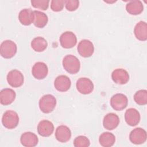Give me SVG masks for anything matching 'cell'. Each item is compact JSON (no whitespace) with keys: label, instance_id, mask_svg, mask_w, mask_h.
Masks as SVG:
<instances>
[{"label":"cell","instance_id":"6da1fadb","mask_svg":"<svg viewBox=\"0 0 147 147\" xmlns=\"http://www.w3.org/2000/svg\"><path fill=\"white\" fill-rule=\"evenodd\" d=\"M63 66L69 74H76L80 70V63L76 56L72 55H68L63 58Z\"/></svg>","mask_w":147,"mask_h":147},{"label":"cell","instance_id":"7a4b0ae2","mask_svg":"<svg viewBox=\"0 0 147 147\" xmlns=\"http://www.w3.org/2000/svg\"><path fill=\"white\" fill-rule=\"evenodd\" d=\"M38 105L39 108L42 113H50L53 111L56 106V99L53 95L46 94L40 98Z\"/></svg>","mask_w":147,"mask_h":147},{"label":"cell","instance_id":"3957f363","mask_svg":"<svg viewBox=\"0 0 147 147\" xmlns=\"http://www.w3.org/2000/svg\"><path fill=\"white\" fill-rule=\"evenodd\" d=\"M2 123L6 129H13L16 128L19 123L18 114L13 110L6 111L2 116Z\"/></svg>","mask_w":147,"mask_h":147},{"label":"cell","instance_id":"277c9868","mask_svg":"<svg viewBox=\"0 0 147 147\" xmlns=\"http://www.w3.org/2000/svg\"><path fill=\"white\" fill-rule=\"evenodd\" d=\"M17 47L16 44L10 40L3 41L0 47V54L5 59L13 57L17 53Z\"/></svg>","mask_w":147,"mask_h":147},{"label":"cell","instance_id":"5b68a950","mask_svg":"<svg viewBox=\"0 0 147 147\" xmlns=\"http://www.w3.org/2000/svg\"><path fill=\"white\" fill-rule=\"evenodd\" d=\"M128 104L127 96L121 93L114 95L110 99V105L112 108L117 111H121L125 109Z\"/></svg>","mask_w":147,"mask_h":147},{"label":"cell","instance_id":"8992f818","mask_svg":"<svg viewBox=\"0 0 147 147\" xmlns=\"http://www.w3.org/2000/svg\"><path fill=\"white\" fill-rule=\"evenodd\" d=\"M7 81L11 87L15 88L20 87L24 83V75L20 71L13 69L7 74Z\"/></svg>","mask_w":147,"mask_h":147},{"label":"cell","instance_id":"52a82bcc","mask_svg":"<svg viewBox=\"0 0 147 147\" xmlns=\"http://www.w3.org/2000/svg\"><path fill=\"white\" fill-rule=\"evenodd\" d=\"M79 54L83 57H89L92 55L94 52V47L91 41L84 39L81 40L77 47Z\"/></svg>","mask_w":147,"mask_h":147},{"label":"cell","instance_id":"ba28073f","mask_svg":"<svg viewBox=\"0 0 147 147\" xmlns=\"http://www.w3.org/2000/svg\"><path fill=\"white\" fill-rule=\"evenodd\" d=\"M77 42L76 35L72 32L67 31L61 34L60 37V43L61 46L65 49L73 48Z\"/></svg>","mask_w":147,"mask_h":147},{"label":"cell","instance_id":"9c48e42d","mask_svg":"<svg viewBox=\"0 0 147 147\" xmlns=\"http://www.w3.org/2000/svg\"><path fill=\"white\" fill-rule=\"evenodd\" d=\"M76 86L78 91L84 95L91 93L94 87L92 82L87 78H79L76 82Z\"/></svg>","mask_w":147,"mask_h":147},{"label":"cell","instance_id":"30bf717a","mask_svg":"<svg viewBox=\"0 0 147 147\" xmlns=\"http://www.w3.org/2000/svg\"><path fill=\"white\" fill-rule=\"evenodd\" d=\"M147 138L146 131L141 127L134 129L130 133V141L134 144L139 145L144 143Z\"/></svg>","mask_w":147,"mask_h":147},{"label":"cell","instance_id":"8fae6325","mask_svg":"<svg viewBox=\"0 0 147 147\" xmlns=\"http://www.w3.org/2000/svg\"><path fill=\"white\" fill-rule=\"evenodd\" d=\"M48 68L46 64L43 62L38 61L36 63L32 69V74L36 79H43L47 76Z\"/></svg>","mask_w":147,"mask_h":147},{"label":"cell","instance_id":"7c38bea8","mask_svg":"<svg viewBox=\"0 0 147 147\" xmlns=\"http://www.w3.org/2000/svg\"><path fill=\"white\" fill-rule=\"evenodd\" d=\"M111 78L114 82L118 84H125L129 80V75L127 71L122 68H117L111 74Z\"/></svg>","mask_w":147,"mask_h":147},{"label":"cell","instance_id":"4fadbf2b","mask_svg":"<svg viewBox=\"0 0 147 147\" xmlns=\"http://www.w3.org/2000/svg\"><path fill=\"white\" fill-rule=\"evenodd\" d=\"M71 85L70 79L66 75H59L55 80L54 86L55 88L60 92H65L68 91Z\"/></svg>","mask_w":147,"mask_h":147},{"label":"cell","instance_id":"5bb4252c","mask_svg":"<svg viewBox=\"0 0 147 147\" xmlns=\"http://www.w3.org/2000/svg\"><path fill=\"white\" fill-rule=\"evenodd\" d=\"M119 123V118L118 116L113 113L107 114L103 118V127L109 130H112L115 129Z\"/></svg>","mask_w":147,"mask_h":147},{"label":"cell","instance_id":"9a60e30c","mask_svg":"<svg viewBox=\"0 0 147 147\" xmlns=\"http://www.w3.org/2000/svg\"><path fill=\"white\" fill-rule=\"evenodd\" d=\"M54 131V125L48 120L41 121L37 126V132L42 137L50 136Z\"/></svg>","mask_w":147,"mask_h":147},{"label":"cell","instance_id":"2e32d148","mask_svg":"<svg viewBox=\"0 0 147 147\" xmlns=\"http://www.w3.org/2000/svg\"><path fill=\"white\" fill-rule=\"evenodd\" d=\"M55 137L60 142H67L71 137V130L67 126L60 125L56 129Z\"/></svg>","mask_w":147,"mask_h":147},{"label":"cell","instance_id":"e0dca14e","mask_svg":"<svg viewBox=\"0 0 147 147\" xmlns=\"http://www.w3.org/2000/svg\"><path fill=\"white\" fill-rule=\"evenodd\" d=\"M125 119L129 126H136L140 121V113L134 108H129L125 112Z\"/></svg>","mask_w":147,"mask_h":147},{"label":"cell","instance_id":"ac0fdd59","mask_svg":"<svg viewBox=\"0 0 147 147\" xmlns=\"http://www.w3.org/2000/svg\"><path fill=\"white\" fill-rule=\"evenodd\" d=\"M20 142L24 146L33 147L37 145L38 139L34 133L30 131H26L21 136Z\"/></svg>","mask_w":147,"mask_h":147},{"label":"cell","instance_id":"d6986e66","mask_svg":"<svg viewBox=\"0 0 147 147\" xmlns=\"http://www.w3.org/2000/svg\"><path fill=\"white\" fill-rule=\"evenodd\" d=\"M15 91L11 88H4L0 92V102L3 105H9L12 103L16 99Z\"/></svg>","mask_w":147,"mask_h":147},{"label":"cell","instance_id":"ffe728a7","mask_svg":"<svg viewBox=\"0 0 147 147\" xmlns=\"http://www.w3.org/2000/svg\"><path fill=\"white\" fill-rule=\"evenodd\" d=\"M134 33L137 39L141 41L147 40V24L145 21H141L135 26Z\"/></svg>","mask_w":147,"mask_h":147},{"label":"cell","instance_id":"44dd1931","mask_svg":"<svg viewBox=\"0 0 147 147\" xmlns=\"http://www.w3.org/2000/svg\"><path fill=\"white\" fill-rule=\"evenodd\" d=\"M48 18L46 14L38 10L33 11V24L38 28H42L47 24Z\"/></svg>","mask_w":147,"mask_h":147},{"label":"cell","instance_id":"7402d4cb","mask_svg":"<svg viewBox=\"0 0 147 147\" xmlns=\"http://www.w3.org/2000/svg\"><path fill=\"white\" fill-rule=\"evenodd\" d=\"M127 12L131 15H138L144 10V6L141 1H131L126 5Z\"/></svg>","mask_w":147,"mask_h":147},{"label":"cell","instance_id":"603a6c76","mask_svg":"<svg viewBox=\"0 0 147 147\" xmlns=\"http://www.w3.org/2000/svg\"><path fill=\"white\" fill-rule=\"evenodd\" d=\"M20 22L24 25L28 26L33 23V10L30 9H24L18 14Z\"/></svg>","mask_w":147,"mask_h":147},{"label":"cell","instance_id":"cb8c5ba5","mask_svg":"<svg viewBox=\"0 0 147 147\" xmlns=\"http://www.w3.org/2000/svg\"><path fill=\"white\" fill-rule=\"evenodd\" d=\"M99 141L101 146L103 147H110L114 144L115 137L110 132H104L100 135Z\"/></svg>","mask_w":147,"mask_h":147},{"label":"cell","instance_id":"d4e9b609","mask_svg":"<svg viewBox=\"0 0 147 147\" xmlns=\"http://www.w3.org/2000/svg\"><path fill=\"white\" fill-rule=\"evenodd\" d=\"M48 46L47 40L42 37H37L31 42V47L36 52H41L46 49Z\"/></svg>","mask_w":147,"mask_h":147},{"label":"cell","instance_id":"484cf974","mask_svg":"<svg viewBox=\"0 0 147 147\" xmlns=\"http://www.w3.org/2000/svg\"><path fill=\"white\" fill-rule=\"evenodd\" d=\"M135 102L139 105H145L147 103V91L140 90L137 91L134 95Z\"/></svg>","mask_w":147,"mask_h":147},{"label":"cell","instance_id":"4316f807","mask_svg":"<svg viewBox=\"0 0 147 147\" xmlns=\"http://www.w3.org/2000/svg\"><path fill=\"white\" fill-rule=\"evenodd\" d=\"M90 145L89 139L84 136H79L74 140V145L75 147H88Z\"/></svg>","mask_w":147,"mask_h":147},{"label":"cell","instance_id":"83f0119b","mask_svg":"<svg viewBox=\"0 0 147 147\" xmlns=\"http://www.w3.org/2000/svg\"><path fill=\"white\" fill-rule=\"evenodd\" d=\"M49 1L48 0H32L31 4L34 8L46 10L48 8Z\"/></svg>","mask_w":147,"mask_h":147},{"label":"cell","instance_id":"f1b7e54d","mask_svg":"<svg viewBox=\"0 0 147 147\" xmlns=\"http://www.w3.org/2000/svg\"><path fill=\"white\" fill-rule=\"evenodd\" d=\"M65 1L63 0H52L51 2V9L52 11L58 12L63 9Z\"/></svg>","mask_w":147,"mask_h":147},{"label":"cell","instance_id":"f546056e","mask_svg":"<svg viewBox=\"0 0 147 147\" xmlns=\"http://www.w3.org/2000/svg\"><path fill=\"white\" fill-rule=\"evenodd\" d=\"M65 6L67 10L73 11L79 7V1L78 0H67L65 1Z\"/></svg>","mask_w":147,"mask_h":147}]
</instances>
